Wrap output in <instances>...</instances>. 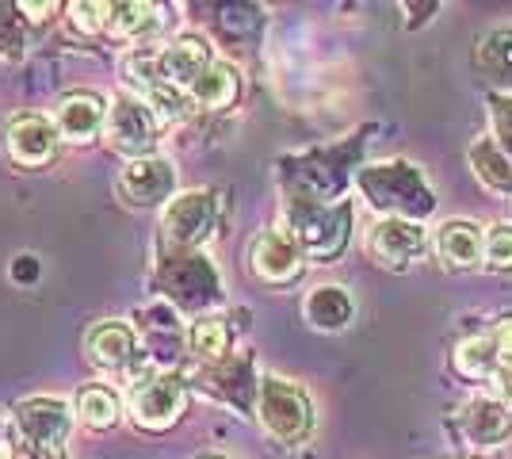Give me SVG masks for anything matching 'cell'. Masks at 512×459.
Wrapping results in <instances>:
<instances>
[{"label": "cell", "mask_w": 512, "mask_h": 459, "mask_svg": "<svg viewBox=\"0 0 512 459\" xmlns=\"http://www.w3.org/2000/svg\"><path fill=\"white\" fill-rule=\"evenodd\" d=\"M360 192L371 199V207L390 211L394 219H425L428 211L436 207V199L428 192L425 176L417 173L406 161L394 165H371L360 173Z\"/></svg>", "instance_id": "obj_1"}, {"label": "cell", "mask_w": 512, "mask_h": 459, "mask_svg": "<svg viewBox=\"0 0 512 459\" xmlns=\"http://www.w3.org/2000/svg\"><path fill=\"white\" fill-rule=\"evenodd\" d=\"M291 219H295V238H299L302 253L318 257V261H333L348 245V226H352V203H318V199L295 196L291 203Z\"/></svg>", "instance_id": "obj_2"}, {"label": "cell", "mask_w": 512, "mask_h": 459, "mask_svg": "<svg viewBox=\"0 0 512 459\" xmlns=\"http://www.w3.org/2000/svg\"><path fill=\"white\" fill-rule=\"evenodd\" d=\"M256 417H260V425H264L279 444H295V440L306 437L310 425H314V414H310L306 394H302L295 383L276 379V375L260 379V391H256Z\"/></svg>", "instance_id": "obj_3"}, {"label": "cell", "mask_w": 512, "mask_h": 459, "mask_svg": "<svg viewBox=\"0 0 512 459\" xmlns=\"http://www.w3.org/2000/svg\"><path fill=\"white\" fill-rule=\"evenodd\" d=\"M188 406V383L176 372H153L150 379L130 387V417L142 429H172Z\"/></svg>", "instance_id": "obj_4"}, {"label": "cell", "mask_w": 512, "mask_h": 459, "mask_svg": "<svg viewBox=\"0 0 512 459\" xmlns=\"http://www.w3.org/2000/svg\"><path fill=\"white\" fill-rule=\"evenodd\" d=\"M157 134V115H153L138 96H115L111 104H107V123H104V138L111 150L127 153L130 161H138V157H150L153 150V138Z\"/></svg>", "instance_id": "obj_5"}, {"label": "cell", "mask_w": 512, "mask_h": 459, "mask_svg": "<svg viewBox=\"0 0 512 459\" xmlns=\"http://www.w3.org/2000/svg\"><path fill=\"white\" fill-rule=\"evenodd\" d=\"M73 425V406L65 398H27L16 410V433L27 448H62Z\"/></svg>", "instance_id": "obj_6"}, {"label": "cell", "mask_w": 512, "mask_h": 459, "mask_svg": "<svg viewBox=\"0 0 512 459\" xmlns=\"http://www.w3.org/2000/svg\"><path fill=\"white\" fill-rule=\"evenodd\" d=\"M161 280H165V291L180 306H211L218 299V276L207 264V257L199 253H176L161 264Z\"/></svg>", "instance_id": "obj_7"}, {"label": "cell", "mask_w": 512, "mask_h": 459, "mask_svg": "<svg viewBox=\"0 0 512 459\" xmlns=\"http://www.w3.org/2000/svg\"><path fill=\"white\" fill-rule=\"evenodd\" d=\"M214 196L211 192H184V196H172V203L165 207V219H161V230L172 245L180 249H192L199 241H207L214 226Z\"/></svg>", "instance_id": "obj_8"}, {"label": "cell", "mask_w": 512, "mask_h": 459, "mask_svg": "<svg viewBox=\"0 0 512 459\" xmlns=\"http://www.w3.org/2000/svg\"><path fill=\"white\" fill-rule=\"evenodd\" d=\"M119 188L130 203L138 207H153V203H172L176 192V169H172L169 157H138L127 161L123 173H119Z\"/></svg>", "instance_id": "obj_9"}, {"label": "cell", "mask_w": 512, "mask_h": 459, "mask_svg": "<svg viewBox=\"0 0 512 459\" xmlns=\"http://www.w3.org/2000/svg\"><path fill=\"white\" fill-rule=\"evenodd\" d=\"M253 272L264 284H291L302 276V245L287 230H268L253 241Z\"/></svg>", "instance_id": "obj_10"}, {"label": "cell", "mask_w": 512, "mask_h": 459, "mask_svg": "<svg viewBox=\"0 0 512 459\" xmlns=\"http://www.w3.org/2000/svg\"><path fill=\"white\" fill-rule=\"evenodd\" d=\"M58 123L46 119V115H20L12 127H8V153L27 165V169H39L46 165L54 153H58Z\"/></svg>", "instance_id": "obj_11"}, {"label": "cell", "mask_w": 512, "mask_h": 459, "mask_svg": "<svg viewBox=\"0 0 512 459\" xmlns=\"http://www.w3.org/2000/svg\"><path fill=\"white\" fill-rule=\"evenodd\" d=\"M157 66H161L165 85L192 88L211 69V46L203 43L199 35H184V39L169 43L165 50H157Z\"/></svg>", "instance_id": "obj_12"}, {"label": "cell", "mask_w": 512, "mask_h": 459, "mask_svg": "<svg viewBox=\"0 0 512 459\" xmlns=\"http://www.w3.org/2000/svg\"><path fill=\"white\" fill-rule=\"evenodd\" d=\"M85 352L96 368L123 372V368H130V360L138 352V337H134V329L127 322H96L85 337Z\"/></svg>", "instance_id": "obj_13"}, {"label": "cell", "mask_w": 512, "mask_h": 459, "mask_svg": "<svg viewBox=\"0 0 512 459\" xmlns=\"http://www.w3.org/2000/svg\"><path fill=\"white\" fill-rule=\"evenodd\" d=\"M421 249H425V230H421V222L386 219L371 230V253L383 264H390V268L409 264Z\"/></svg>", "instance_id": "obj_14"}, {"label": "cell", "mask_w": 512, "mask_h": 459, "mask_svg": "<svg viewBox=\"0 0 512 459\" xmlns=\"http://www.w3.org/2000/svg\"><path fill=\"white\" fill-rule=\"evenodd\" d=\"M58 131L73 142H92L100 127L107 123V104L96 96V92H73V96H62L58 104Z\"/></svg>", "instance_id": "obj_15"}, {"label": "cell", "mask_w": 512, "mask_h": 459, "mask_svg": "<svg viewBox=\"0 0 512 459\" xmlns=\"http://www.w3.org/2000/svg\"><path fill=\"white\" fill-rule=\"evenodd\" d=\"M169 27V8L157 4H107V35L115 39H153Z\"/></svg>", "instance_id": "obj_16"}, {"label": "cell", "mask_w": 512, "mask_h": 459, "mask_svg": "<svg viewBox=\"0 0 512 459\" xmlns=\"http://www.w3.org/2000/svg\"><path fill=\"white\" fill-rule=\"evenodd\" d=\"M463 425H467V437L474 440V444H501L512 429L509 406L497 402V398H478V402L467 406Z\"/></svg>", "instance_id": "obj_17"}, {"label": "cell", "mask_w": 512, "mask_h": 459, "mask_svg": "<svg viewBox=\"0 0 512 459\" xmlns=\"http://www.w3.org/2000/svg\"><path fill=\"white\" fill-rule=\"evenodd\" d=\"M352 314H356L352 295L337 284L314 287V291H310V299H306V318H310V326L329 329V333L348 326V322H352Z\"/></svg>", "instance_id": "obj_18"}, {"label": "cell", "mask_w": 512, "mask_h": 459, "mask_svg": "<svg viewBox=\"0 0 512 459\" xmlns=\"http://www.w3.org/2000/svg\"><path fill=\"white\" fill-rule=\"evenodd\" d=\"M237 88H241L237 69L226 66V62H211V69H207V73L188 88V100L199 104V108H207V111H218V108H230V104H234Z\"/></svg>", "instance_id": "obj_19"}, {"label": "cell", "mask_w": 512, "mask_h": 459, "mask_svg": "<svg viewBox=\"0 0 512 459\" xmlns=\"http://www.w3.org/2000/svg\"><path fill=\"white\" fill-rule=\"evenodd\" d=\"M482 241L486 238L478 234V226H470V222H444L440 234H436V249H440L444 264H451V268H470L482 257Z\"/></svg>", "instance_id": "obj_20"}, {"label": "cell", "mask_w": 512, "mask_h": 459, "mask_svg": "<svg viewBox=\"0 0 512 459\" xmlns=\"http://www.w3.org/2000/svg\"><path fill=\"white\" fill-rule=\"evenodd\" d=\"M77 417L85 421L88 429H111L119 421V394L111 387H85L77 394Z\"/></svg>", "instance_id": "obj_21"}, {"label": "cell", "mask_w": 512, "mask_h": 459, "mask_svg": "<svg viewBox=\"0 0 512 459\" xmlns=\"http://www.w3.org/2000/svg\"><path fill=\"white\" fill-rule=\"evenodd\" d=\"M188 349H192V356L207 360V364L222 360L230 352V326L218 322V318H199L188 329Z\"/></svg>", "instance_id": "obj_22"}, {"label": "cell", "mask_w": 512, "mask_h": 459, "mask_svg": "<svg viewBox=\"0 0 512 459\" xmlns=\"http://www.w3.org/2000/svg\"><path fill=\"white\" fill-rule=\"evenodd\" d=\"M470 161H474L478 176H482L490 188L512 192V161L501 146H493V142H478V146L470 150Z\"/></svg>", "instance_id": "obj_23"}, {"label": "cell", "mask_w": 512, "mask_h": 459, "mask_svg": "<svg viewBox=\"0 0 512 459\" xmlns=\"http://www.w3.org/2000/svg\"><path fill=\"white\" fill-rule=\"evenodd\" d=\"M478 66L490 73V81H512V31H493L478 50Z\"/></svg>", "instance_id": "obj_24"}, {"label": "cell", "mask_w": 512, "mask_h": 459, "mask_svg": "<svg viewBox=\"0 0 512 459\" xmlns=\"http://www.w3.org/2000/svg\"><path fill=\"white\" fill-rule=\"evenodd\" d=\"M493 360H497V349H493V337H478V341H467L463 349L455 352V368L467 375V379H478V375H486L493 368Z\"/></svg>", "instance_id": "obj_25"}, {"label": "cell", "mask_w": 512, "mask_h": 459, "mask_svg": "<svg viewBox=\"0 0 512 459\" xmlns=\"http://www.w3.org/2000/svg\"><path fill=\"white\" fill-rule=\"evenodd\" d=\"M482 257L497 272H512V226H490V234L482 241Z\"/></svg>", "instance_id": "obj_26"}, {"label": "cell", "mask_w": 512, "mask_h": 459, "mask_svg": "<svg viewBox=\"0 0 512 459\" xmlns=\"http://www.w3.org/2000/svg\"><path fill=\"white\" fill-rule=\"evenodd\" d=\"M0 54H12V58L23 54V27L16 20V12L4 4H0Z\"/></svg>", "instance_id": "obj_27"}, {"label": "cell", "mask_w": 512, "mask_h": 459, "mask_svg": "<svg viewBox=\"0 0 512 459\" xmlns=\"http://www.w3.org/2000/svg\"><path fill=\"white\" fill-rule=\"evenodd\" d=\"M493 127L501 138V150L512 153V100H505V96L493 100Z\"/></svg>", "instance_id": "obj_28"}, {"label": "cell", "mask_w": 512, "mask_h": 459, "mask_svg": "<svg viewBox=\"0 0 512 459\" xmlns=\"http://www.w3.org/2000/svg\"><path fill=\"white\" fill-rule=\"evenodd\" d=\"M493 349H497V364H501L505 372H512V318L497 326V333H493Z\"/></svg>", "instance_id": "obj_29"}, {"label": "cell", "mask_w": 512, "mask_h": 459, "mask_svg": "<svg viewBox=\"0 0 512 459\" xmlns=\"http://www.w3.org/2000/svg\"><path fill=\"white\" fill-rule=\"evenodd\" d=\"M16 459H65L62 448H27V444H20L16 448Z\"/></svg>", "instance_id": "obj_30"}, {"label": "cell", "mask_w": 512, "mask_h": 459, "mask_svg": "<svg viewBox=\"0 0 512 459\" xmlns=\"http://www.w3.org/2000/svg\"><path fill=\"white\" fill-rule=\"evenodd\" d=\"M497 394L505 398V406L512 410V372H505V368L497 372Z\"/></svg>", "instance_id": "obj_31"}, {"label": "cell", "mask_w": 512, "mask_h": 459, "mask_svg": "<svg viewBox=\"0 0 512 459\" xmlns=\"http://www.w3.org/2000/svg\"><path fill=\"white\" fill-rule=\"evenodd\" d=\"M4 429H8V425H4V421H0V437H4Z\"/></svg>", "instance_id": "obj_32"}, {"label": "cell", "mask_w": 512, "mask_h": 459, "mask_svg": "<svg viewBox=\"0 0 512 459\" xmlns=\"http://www.w3.org/2000/svg\"><path fill=\"white\" fill-rule=\"evenodd\" d=\"M203 459H222V456H203Z\"/></svg>", "instance_id": "obj_33"}, {"label": "cell", "mask_w": 512, "mask_h": 459, "mask_svg": "<svg viewBox=\"0 0 512 459\" xmlns=\"http://www.w3.org/2000/svg\"><path fill=\"white\" fill-rule=\"evenodd\" d=\"M0 459H4V456H0Z\"/></svg>", "instance_id": "obj_34"}]
</instances>
